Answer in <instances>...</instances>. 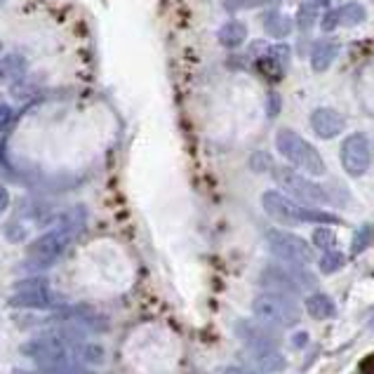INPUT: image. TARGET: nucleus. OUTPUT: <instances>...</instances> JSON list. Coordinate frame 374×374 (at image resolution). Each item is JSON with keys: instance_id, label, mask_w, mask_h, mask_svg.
Listing matches in <instances>:
<instances>
[{"instance_id": "obj_1", "label": "nucleus", "mask_w": 374, "mask_h": 374, "mask_svg": "<svg viewBox=\"0 0 374 374\" xmlns=\"http://www.w3.org/2000/svg\"><path fill=\"white\" fill-rule=\"evenodd\" d=\"M261 208L266 210L271 219L280 224H341V219L325 212L320 208H311V205L297 203L295 198L280 193V191H264Z\"/></svg>"}, {"instance_id": "obj_2", "label": "nucleus", "mask_w": 374, "mask_h": 374, "mask_svg": "<svg viewBox=\"0 0 374 374\" xmlns=\"http://www.w3.org/2000/svg\"><path fill=\"white\" fill-rule=\"evenodd\" d=\"M276 149L292 167H295V170L299 167V170L309 172V174H313V177H322V174L327 172L325 160H322L318 149H315L311 142H306V139L295 130H290V128L278 130L276 132Z\"/></svg>"}, {"instance_id": "obj_3", "label": "nucleus", "mask_w": 374, "mask_h": 374, "mask_svg": "<svg viewBox=\"0 0 374 374\" xmlns=\"http://www.w3.org/2000/svg\"><path fill=\"white\" fill-rule=\"evenodd\" d=\"M252 313L264 325L278 329L295 327L299 318H302L297 302L292 297L283 295V292H261V295H256L252 299Z\"/></svg>"}, {"instance_id": "obj_4", "label": "nucleus", "mask_w": 374, "mask_h": 374, "mask_svg": "<svg viewBox=\"0 0 374 374\" xmlns=\"http://www.w3.org/2000/svg\"><path fill=\"white\" fill-rule=\"evenodd\" d=\"M271 174H273V179L278 181V186H280L285 193H290V198H295L297 203L311 205V208L332 203V198H329V193L318 184V181L299 174L295 167L273 165L271 167Z\"/></svg>"}, {"instance_id": "obj_5", "label": "nucleus", "mask_w": 374, "mask_h": 374, "mask_svg": "<svg viewBox=\"0 0 374 374\" xmlns=\"http://www.w3.org/2000/svg\"><path fill=\"white\" fill-rule=\"evenodd\" d=\"M341 167L346 170L348 177H365L372 165V149L370 139L365 132H351V135L341 142L339 149Z\"/></svg>"}, {"instance_id": "obj_6", "label": "nucleus", "mask_w": 374, "mask_h": 374, "mask_svg": "<svg viewBox=\"0 0 374 374\" xmlns=\"http://www.w3.org/2000/svg\"><path fill=\"white\" fill-rule=\"evenodd\" d=\"M266 240H268L271 252H273L278 259H283L288 264H299V266H302V264L313 261V247L306 243L302 236L271 229L266 233Z\"/></svg>"}, {"instance_id": "obj_7", "label": "nucleus", "mask_w": 374, "mask_h": 374, "mask_svg": "<svg viewBox=\"0 0 374 374\" xmlns=\"http://www.w3.org/2000/svg\"><path fill=\"white\" fill-rule=\"evenodd\" d=\"M71 229L69 226H60V229H52L47 233H42L40 238H35L31 245H28V256L38 264H52L57 256H62V252L71 243Z\"/></svg>"}, {"instance_id": "obj_8", "label": "nucleus", "mask_w": 374, "mask_h": 374, "mask_svg": "<svg viewBox=\"0 0 374 374\" xmlns=\"http://www.w3.org/2000/svg\"><path fill=\"white\" fill-rule=\"evenodd\" d=\"M309 123H311L313 135L320 139H334L346 130V118H344V115L332 106L313 108L309 115Z\"/></svg>"}, {"instance_id": "obj_9", "label": "nucleus", "mask_w": 374, "mask_h": 374, "mask_svg": "<svg viewBox=\"0 0 374 374\" xmlns=\"http://www.w3.org/2000/svg\"><path fill=\"white\" fill-rule=\"evenodd\" d=\"M249 351V361L259 372L266 374H280L288 368L285 356L278 351V346H247Z\"/></svg>"}, {"instance_id": "obj_10", "label": "nucleus", "mask_w": 374, "mask_h": 374, "mask_svg": "<svg viewBox=\"0 0 374 374\" xmlns=\"http://www.w3.org/2000/svg\"><path fill=\"white\" fill-rule=\"evenodd\" d=\"M336 57H339V42L329 40V38H320L313 42L311 47V69L315 73H325L332 69V64L336 62Z\"/></svg>"}, {"instance_id": "obj_11", "label": "nucleus", "mask_w": 374, "mask_h": 374, "mask_svg": "<svg viewBox=\"0 0 374 374\" xmlns=\"http://www.w3.org/2000/svg\"><path fill=\"white\" fill-rule=\"evenodd\" d=\"M217 40L219 45L226 47V50H238L245 45L247 40V24L240 19H231L217 31Z\"/></svg>"}, {"instance_id": "obj_12", "label": "nucleus", "mask_w": 374, "mask_h": 374, "mask_svg": "<svg viewBox=\"0 0 374 374\" xmlns=\"http://www.w3.org/2000/svg\"><path fill=\"white\" fill-rule=\"evenodd\" d=\"M264 31H266L271 38L283 40L295 31V19L283 14L280 10H271L266 17H264Z\"/></svg>"}, {"instance_id": "obj_13", "label": "nucleus", "mask_w": 374, "mask_h": 374, "mask_svg": "<svg viewBox=\"0 0 374 374\" xmlns=\"http://www.w3.org/2000/svg\"><path fill=\"white\" fill-rule=\"evenodd\" d=\"M10 306H14V309H50L52 306V295H50V290L14 292L10 297Z\"/></svg>"}, {"instance_id": "obj_14", "label": "nucleus", "mask_w": 374, "mask_h": 374, "mask_svg": "<svg viewBox=\"0 0 374 374\" xmlns=\"http://www.w3.org/2000/svg\"><path fill=\"white\" fill-rule=\"evenodd\" d=\"M306 311H309V315L313 320H327L336 313V306L327 295L315 292V295H311L309 299H306Z\"/></svg>"}, {"instance_id": "obj_15", "label": "nucleus", "mask_w": 374, "mask_h": 374, "mask_svg": "<svg viewBox=\"0 0 374 374\" xmlns=\"http://www.w3.org/2000/svg\"><path fill=\"white\" fill-rule=\"evenodd\" d=\"M318 10L320 7L315 5V0H304V3H299L297 7V17H295V26L299 31H311L315 26V21H318Z\"/></svg>"}, {"instance_id": "obj_16", "label": "nucleus", "mask_w": 374, "mask_h": 374, "mask_svg": "<svg viewBox=\"0 0 374 374\" xmlns=\"http://www.w3.org/2000/svg\"><path fill=\"white\" fill-rule=\"evenodd\" d=\"M368 19V10L361 3H346L339 7V26H361Z\"/></svg>"}, {"instance_id": "obj_17", "label": "nucleus", "mask_w": 374, "mask_h": 374, "mask_svg": "<svg viewBox=\"0 0 374 374\" xmlns=\"http://www.w3.org/2000/svg\"><path fill=\"white\" fill-rule=\"evenodd\" d=\"M78 361L85 365H99L104 363V348L97 344H80L78 346Z\"/></svg>"}, {"instance_id": "obj_18", "label": "nucleus", "mask_w": 374, "mask_h": 374, "mask_svg": "<svg viewBox=\"0 0 374 374\" xmlns=\"http://www.w3.org/2000/svg\"><path fill=\"white\" fill-rule=\"evenodd\" d=\"M344 264H346V256H344L341 252H336V249H327V252L320 256L322 273H334V271H339Z\"/></svg>"}, {"instance_id": "obj_19", "label": "nucleus", "mask_w": 374, "mask_h": 374, "mask_svg": "<svg viewBox=\"0 0 374 374\" xmlns=\"http://www.w3.org/2000/svg\"><path fill=\"white\" fill-rule=\"evenodd\" d=\"M24 71V60L21 57H5L0 60V83L7 78H17Z\"/></svg>"}, {"instance_id": "obj_20", "label": "nucleus", "mask_w": 374, "mask_h": 374, "mask_svg": "<svg viewBox=\"0 0 374 374\" xmlns=\"http://www.w3.org/2000/svg\"><path fill=\"white\" fill-rule=\"evenodd\" d=\"M334 240H336V236H334L332 229H315L313 231V245L325 249V252L334 247Z\"/></svg>"}, {"instance_id": "obj_21", "label": "nucleus", "mask_w": 374, "mask_h": 374, "mask_svg": "<svg viewBox=\"0 0 374 374\" xmlns=\"http://www.w3.org/2000/svg\"><path fill=\"white\" fill-rule=\"evenodd\" d=\"M40 290H47L45 278H26V280H19L14 285V292H40Z\"/></svg>"}, {"instance_id": "obj_22", "label": "nucleus", "mask_w": 374, "mask_h": 374, "mask_svg": "<svg viewBox=\"0 0 374 374\" xmlns=\"http://www.w3.org/2000/svg\"><path fill=\"white\" fill-rule=\"evenodd\" d=\"M249 167H252L254 172H271V167H273V163H271V156L264 151H256L252 153V158H249Z\"/></svg>"}, {"instance_id": "obj_23", "label": "nucleus", "mask_w": 374, "mask_h": 374, "mask_svg": "<svg viewBox=\"0 0 374 374\" xmlns=\"http://www.w3.org/2000/svg\"><path fill=\"white\" fill-rule=\"evenodd\" d=\"M368 245H370V229L365 226V229H361L356 233V240H353V245H351V256L361 254Z\"/></svg>"}, {"instance_id": "obj_24", "label": "nucleus", "mask_w": 374, "mask_h": 374, "mask_svg": "<svg viewBox=\"0 0 374 374\" xmlns=\"http://www.w3.org/2000/svg\"><path fill=\"white\" fill-rule=\"evenodd\" d=\"M320 26H322V31L325 33H332L336 26H339V10H325V14H322V19H320Z\"/></svg>"}, {"instance_id": "obj_25", "label": "nucleus", "mask_w": 374, "mask_h": 374, "mask_svg": "<svg viewBox=\"0 0 374 374\" xmlns=\"http://www.w3.org/2000/svg\"><path fill=\"white\" fill-rule=\"evenodd\" d=\"M271 0H229V10H249V7L268 5Z\"/></svg>"}, {"instance_id": "obj_26", "label": "nucleus", "mask_w": 374, "mask_h": 374, "mask_svg": "<svg viewBox=\"0 0 374 374\" xmlns=\"http://www.w3.org/2000/svg\"><path fill=\"white\" fill-rule=\"evenodd\" d=\"M12 108L7 104H0V132H5L12 125Z\"/></svg>"}, {"instance_id": "obj_27", "label": "nucleus", "mask_w": 374, "mask_h": 374, "mask_svg": "<svg viewBox=\"0 0 374 374\" xmlns=\"http://www.w3.org/2000/svg\"><path fill=\"white\" fill-rule=\"evenodd\" d=\"M278 111H280V97L278 94H268V115L273 118V115H278Z\"/></svg>"}, {"instance_id": "obj_28", "label": "nucleus", "mask_w": 374, "mask_h": 374, "mask_svg": "<svg viewBox=\"0 0 374 374\" xmlns=\"http://www.w3.org/2000/svg\"><path fill=\"white\" fill-rule=\"evenodd\" d=\"M7 208H10V193H7V188L0 184V215H5Z\"/></svg>"}, {"instance_id": "obj_29", "label": "nucleus", "mask_w": 374, "mask_h": 374, "mask_svg": "<svg viewBox=\"0 0 374 374\" xmlns=\"http://www.w3.org/2000/svg\"><path fill=\"white\" fill-rule=\"evenodd\" d=\"M363 374H374V356L363 361Z\"/></svg>"}, {"instance_id": "obj_30", "label": "nucleus", "mask_w": 374, "mask_h": 374, "mask_svg": "<svg viewBox=\"0 0 374 374\" xmlns=\"http://www.w3.org/2000/svg\"><path fill=\"white\" fill-rule=\"evenodd\" d=\"M222 374H249L247 370H243V368H226Z\"/></svg>"}, {"instance_id": "obj_31", "label": "nucleus", "mask_w": 374, "mask_h": 374, "mask_svg": "<svg viewBox=\"0 0 374 374\" xmlns=\"http://www.w3.org/2000/svg\"><path fill=\"white\" fill-rule=\"evenodd\" d=\"M315 5H318V7H325V10H327V7H329V0H315Z\"/></svg>"}, {"instance_id": "obj_32", "label": "nucleus", "mask_w": 374, "mask_h": 374, "mask_svg": "<svg viewBox=\"0 0 374 374\" xmlns=\"http://www.w3.org/2000/svg\"><path fill=\"white\" fill-rule=\"evenodd\" d=\"M0 5H5V0H0Z\"/></svg>"}]
</instances>
